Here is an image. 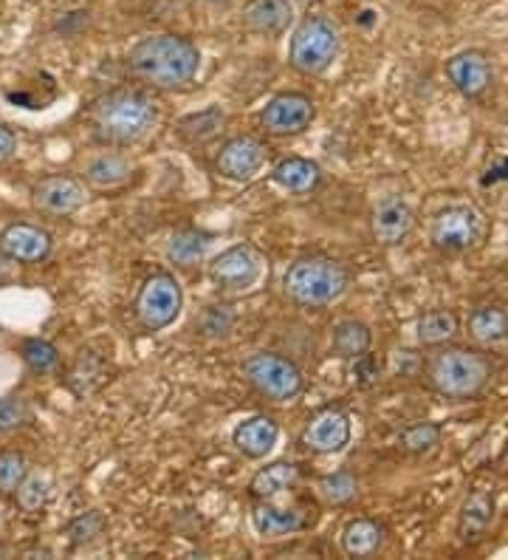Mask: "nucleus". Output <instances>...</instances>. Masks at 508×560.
I'll return each mask as SVG.
<instances>
[{
    "label": "nucleus",
    "instance_id": "obj_42",
    "mask_svg": "<svg viewBox=\"0 0 508 560\" xmlns=\"http://www.w3.org/2000/svg\"><path fill=\"white\" fill-rule=\"evenodd\" d=\"M12 258H7V255H3V252H0V281H7V277L9 275H12V272H9V270H12Z\"/></svg>",
    "mask_w": 508,
    "mask_h": 560
},
{
    "label": "nucleus",
    "instance_id": "obj_5",
    "mask_svg": "<svg viewBox=\"0 0 508 560\" xmlns=\"http://www.w3.org/2000/svg\"><path fill=\"white\" fill-rule=\"evenodd\" d=\"M339 55V28L325 14H309L297 23L289 43V65L303 76H319Z\"/></svg>",
    "mask_w": 508,
    "mask_h": 560
},
{
    "label": "nucleus",
    "instance_id": "obj_23",
    "mask_svg": "<svg viewBox=\"0 0 508 560\" xmlns=\"http://www.w3.org/2000/svg\"><path fill=\"white\" fill-rule=\"evenodd\" d=\"M271 181H275L280 190H286V193L303 195L319 187V181H323V170H319L316 162L303 159V156H289V159H282L280 165H275V170H271Z\"/></svg>",
    "mask_w": 508,
    "mask_h": 560
},
{
    "label": "nucleus",
    "instance_id": "obj_41",
    "mask_svg": "<svg viewBox=\"0 0 508 560\" xmlns=\"http://www.w3.org/2000/svg\"><path fill=\"white\" fill-rule=\"evenodd\" d=\"M483 187L488 184H500V181H508V156H503V159H497L495 165L488 167L486 176H483Z\"/></svg>",
    "mask_w": 508,
    "mask_h": 560
},
{
    "label": "nucleus",
    "instance_id": "obj_7",
    "mask_svg": "<svg viewBox=\"0 0 508 560\" xmlns=\"http://www.w3.org/2000/svg\"><path fill=\"white\" fill-rule=\"evenodd\" d=\"M184 309V291H181L179 277L172 272H153L138 286V295L133 300V314L136 323L145 332H165L167 325L179 320Z\"/></svg>",
    "mask_w": 508,
    "mask_h": 560
},
{
    "label": "nucleus",
    "instance_id": "obj_25",
    "mask_svg": "<svg viewBox=\"0 0 508 560\" xmlns=\"http://www.w3.org/2000/svg\"><path fill=\"white\" fill-rule=\"evenodd\" d=\"M385 547V526L371 519H353L342 529V549L351 558H371Z\"/></svg>",
    "mask_w": 508,
    "mask_h": 560
},
{
    "label": "nucleus",
    "instance_id": "obj_1",
    "mask_svg": "<svg viewBox=\"0 0 508 560\" xmlns=\"http://www.w3.org/2000/svg\"><path fill=\"white\" fill-rule=\"evenodd\" d=\"M158 122V103L145 85H119L99 94L88 108L90 136L105 147L145 142Z\"/></svg>",
    "mask_w": 508,
    "mask_h": 560
},
{
    "label": "nucleus",
    "instance_id": "obj_43",
    "mask_svg": "<svg viewBox=\"0 0 508 560\" xmlns=\"http://www.w3.org/2000/svg\"><path fill=\"white\" fill-rule=\"evenodd\" d=\"M204 3H229V0H204Z\"/></svg>",
    "mask_w": 508,
    "mask_h": 560
},
{
    "label": "nucleus",
    "instance_id": "obj_2",
    "mask_svg": "<svg viewBox=\"0 0 508 560\" xmlns=\"http://www.w3.org/2000/svg\"><path fill=\"white\" fill-rule=\"evenodd\" d=\"M201 69V51L190 37L161 32L138 40L128 55V71L150 91H181Z\"/></svg>",
    "mask_w": 508,
    "mask_h": 560
},
{
    "label": "nucleus",
    "instance_id": "obj_33",
    "mask_svg": "<svg viewBox=\"0 0 508 560\" xmlns=\"http://www.w3.org/2000/svg\"><path fill=\"white\" fill-rule=\"evenodd\" d=\"M21 357L26 362V368L37 377H46V373L57 371L60 368V352H57L55 343L43 337H28L21 343Z\"/></svg>",
    "mask_w": 508,
    "mask_h": 560
},
{
    "label": "nucleus",
    "instance_id": "obj_37",
    "mask_svg": "<svg viewBox=\"0 0 508 560\" xmlns=\"http://www.w3.org/2000/svg\"><path fill=\"white\" fill-rule=\"evenodd\" d=\"M234 325V309L227 303L220 306H206L204 311L195 320V329H198L201 337H223V334L232 332Z\"/></svg>",
    "mask_w": 508,
    "mask_h": 560
},
{
    "label": "nucleus",
    "instance_id": "obj_20",
    "mask_svg": "<svg viewBox=\"0 0 508 560\" xmlns=\"http://www.w3.org/2000/svg\"><path fill=\"white\" fill-rule=\"evenodd\" d=\"M108 380V362L94 348H80L76 357L71 360L69 371H65V385L76 400H85L97 391L102 382Z\"/></svg>",
    "mask_w": 508,
    "mask_h": 560
},
{
    "label": "nucleus",
    "instance_id": "obj_10",
    "mask_svg": "<svg viewBox=\"0 0 508 560\" xmlns=\"http://www.w3.org/2000/svg\"><path fill=\"white\" fill-rule=\"evenodd\" d=\"M316 117V105L303 91H282L268 99L261 111V128L268 136H297L309 131Z\"/></svg>",
    "mask_w": 508,
    "mask_h": 560
},
{
    "label": "nucleus",
    "instance_id": "obj_6",
    "mask_svg": "<svg viewBox=\"0 0 508 560\" xmlns=\"http://www.w3.org/2000/svg\"><path fill=\"white\" fill-rule=\"evenodd\" d=\"M486 229V215L481 210L469 201H452L433 215L430 243L438 249L440 255H463V252L481 247Z\"/></svg>",
    "mask_w": 508,
    "mask_h": 560
},
{
    "label": "nucleus",
    "instance_id": "obj_40",
    "mask_svg": "<svg viewBox=\"0 0 508 560\" xmlns=\"http://www.w3.org/2000/svg\"><path fill=\"white\" fill-rule=\"evenodd\" d=\"M14 151H17V136L9 131L7 124H0V165L12 159Z\"/></svg>",
    "mask_w": 508,
    "mask_h": 560
},
{
    "label": "nucleus",
    "instance_id": "obj_16",
    "mask_svg": "<svg viewBox=\"0 0 508 560\" xmlns=\"http://www.w3.org/2000/svg\"><path fill=\"white\" fill-rule=\"evenodd\" d=\"M415 229V213L407 201L387 199L376 207L371 218V233L382 247H399Z\"/></svg>",
    "mask_w": 508,
    "mask_h": 560
},
{
    "label": "nucleus",
    "instance_id": "obj_29",
    "mask_svg": "<svg viewBox=\"0 0 508 560\" xmlns=\"http://www.w3.org/2000/svg\"><path fill=\"white\" fill-rule=\"evenodd\" d=\"M371 346L373 332L371 325H364L362 320H342L334 329V337H330V352L342 357V360H356V357L371 352Z\"/></svg>",
    "mask_w": 508,
    "mask_h": 560
},
{
    "label": "nucleus",
    "instance_id": "obj_36",
    "mask_svg": "<svg viewBox=\"0 0 508 560\" xmlns=\"http://www.w3.org/2000/svg\"><path fill=\"white\" fill-rule=\"evenodd\" d=\"M28 473V462L17 450H0V496L12 498Z\"/></svg>",
    "mask_w": 508,
    "mask_h": 560
},
{
    "label": "nucleus",
    "instance_id": "obj_31",
    "mask_svg": "<svg viewBox=\"0 0 508 560\" xmlns=\"http://www.w3.org/2000/svg\"><path fill=\"white\" fill-rule=\"evenodd\" d=\"M316 492L323 498L325 504L330 507H344L351 504L353 498L359 496V478L351 470H337L328 473L316 481Z\"/></svg>",
    "mask_w": 508,
    "mask_h": 560
},
{
    "label": "nucleus",
    "instance_id": "obj_38",
    "mask_svg": "<svg viewBox=\"0 0 508 560\" xmlns=\"http://www.w3.org/2000/svg\"><path fill=\"white\" fill-rule=\"evenodd\" d=\"M32 419V408L23 396H0V436L26 428Z\"/></svg>",
    "mask_w": 508,
    "mask_h": 560
},
{
    "label": "nucleus",
    "instance_id": "obj_26",
    "mask_svg": "<svg viewBox=\"0 0 508 560\" xmlns=\"http://www.w3.org/2000/svg\"><path fill=\"white\" fill-rule=\"evenodd\" d=\"M209 247H213V236L204 229H176L167 241V261L176 263V266H195V263L204 261Z\"/></svg>",
    "mask_w": 508,
    "mask_h": 560
},
{
    "label": "nucleus",
    "instance_id": "obj_27",
    "mask_svg": "<svg viewBox=\"0 0 508 560\" xmlns=\"http://www.w3.org/2000/svg\"><path fill=\"white\" fill-rule=\"evenodd\" d=\"M297 478H300V467L294 462L266 464L249 481V496L257 498V501H268V498L280 496L282 490L294 487Z\"/></svg>",
    "mask_w": 508,
    "mask_h": 560
},
{
    "label": "nucleus",
    "instance_id": "obj_30",
    "mask_svg": "<svg viewBox=\"0 0 508 560\" xmlns=\"http://www.w3.org/2000/svg\"><path fill=\"white\" fill-rule=\"evenodd\" d=\"M223 122H227V114L220 111V108H206V111L179 119L176 133L186 145H204V142H209V139H215L223 131Z\"/></svg>",
    "mask_w": 508,
    "mask_h": 560
},
{
    "label": "nucleus",
    "instance_id": "obj_28",
    "mask_svg": "<svg viewBox=\"0 0 508 560\" xmlns=\"http://www.w3.org/2000/svg\"><path fill=\"white\" fill-rule=\"evenodd\" d=\"M460 334V320L452 309H433L424 311L415 323V337H419L421 346L438 348L452 343Z\"/></svg>",
    "mask_w": 508,
    "mask_h": 560
},
{
    "label": "nucleus",
    "instance_id": "obj_18",
    "mask_svg": "<svg viewBox=\"0 0 508 560\" xmlns=\"http://www.w3.org/2000/svg\"><path fill=\"white\" fill-rule=\"evenodd\" d=\"M497 498L495 492L474 487L467 496L463 507L458 512V538L460 544H477L488 533V526L495 521Z\"/></svg>",
    "mask_w": 508,
    "mask_h": 560
},
{
    "label": "nucleus",
    "instance_id": "obj_34",
    "mask_svg": "<svg viewBox=\"0 0 508 560\" xmlns=\"http://www.w3.org/2000/svg\"><path fill=\"white\" fill-rule=\"evenodd\" d=\"M51 498V481L40 473H26L21 487L14 490V501L26 515H40Z\"/></svg>",
    "mask_w": 508,
    "mask_h": 560
},
{
    "label": "nucleus",
    "instance_id": "obj_32",
    "mask_svg": "<svg viewBox=\"0 0 508 560\" xmlns=\"http://www.w3.org/2000/svg\"><path fill=\"white\" fill-rule=\"evenodd\" d=\"M440 439H444V428L438 422H415L401 430L399 448L407 456H426L438 448Z\"/></svg>",
    "mask_w": 508,
    "mask_h": 560
},
{
    "label": "nucleus",
    "instance_id": "obj_11",
    "mask_svg": "<svg viewBox=\"0 0 508 560\" xmlns=\"http://www.w3.org/2000/svg\"><path fill=\"white\" fill-rule=\"evenodd\" d=\"M444 74L463 99H483L495 85V62L486 51L463 49L449 57Z\"/></svg>",
    "mask_w": 508,
    "mask_h": 560
},
{
    "label": "nucleus",
    "instance_id": "obj_8",
    "mask_svg": "<svg viewBox=\"0 0 508 560\" xmlns=\"http://www.w3.org/2000/svg\"><path fill=\"white\" fill-rule=\"evenodd\" d=\"M243 377L261 396L271 402H291L303 394L305 377L294 360L277 352H257L243 360Z\"/></svg>",
    "mask_w": 508,
    "mask_h": 560
},
{
    "label": "nucleus",
    "instance_id": "obj_17",
    "mask_svg": "<svg viewBox=\"0 0 508 560\" xmlns=\"http://www.w3.org/2000/svg\"><path fill=\"white\" fill-rule=\"evenodd\" d=\"M294 21V0H249L241 23L246 32L261 37H280Z\"/></svg>",
    "mask_w": 508,
    "mask_h": 560
},
{
    "label": "nucleus",
    "instance_id": "obj_21",
    "mask_svg": "<svg viewBox=\"0 0 508 560\" xmlns=\"http://www.w3.org/2000/svg\"><path fill=\"white\" fill-rule=\"evenodd\" d=\"M133 176V162L117 151H105L90 156L83 165L85 184L97 187V190H117L128 184Z\"/></svg>",
    "mask_w": 508,
    "mask_h": 560
},
{
    "label": "nucleus",
    "instance_id": "obj_19",
    "mask_svg": "<svg viewBox=\"0 0 508 560\" xmlns=\"http://www.w3.org/2000/svg\"><path fill=\"white\" fill-rule=\"evenodd\" d=\"M277 439H280V425L271 419V416H249L243 419L238 428L232 430V444L241 450L243 456L257 462V458H266L271 450H275Z\"/></svg>",
    "mask_w": 508,
    "mask_h": 560
},
{
    "label": "nucleus",
    "instance_id": "obj_35",
    "mask_svg": "<svg viewBox=\"0 0 508 560\" xmlns=\"http://www.w3.org/2000/svg\"><path fill=\"white\" fill-rule=\"evenodd\" d=\"M105 526H108V521H105L102 512L90 510L83 512V515H76V519L65 526V535H69L71 547H88V544H94V540L105 533Z\"/></svg>",
    "mask_w": 508,
    "mask_h": 560
},
{
    "label": "nucleus",
    "instance_id": "obj_9",
    "mask_svg": "<svg viewBox=\"0 0 508 560\" xmlns=\"http://www.w3.org/2000/svg\"><path fill=\"white\" fill-rule=\"evenodd\" d=\"M206 275L220 291H246L261 281L263 255L252 243H234L213 258Z\"/></svg>",
    "mask_w": 508,
    "mask_h": 560
},
{
    "label": "nucleus",
    "instance_id": "obj_39",
    "mask_svg": "<svg viewBox=\"0 0 508 560\" xmlns=\"http://www.w3.org/2000/svg\"><path fill=\"white\" fill-rule=\"evenodd\" d=\"M353 373H356V385L359 388H371L373 382H378V377H382V362L373 357L371 352L362 354V357H356L353 360Z\"/></svg>",
    "mask_w": 508,
    "mask_h": 560
},
{
    "label": "nucleus",
    "instance_id": "obj_15",
    "mask_svg": "<svg viewBox=\"0 0 508 560\" xmlns=\"http://www.w3.org/2000/svg\"><path fill=\"white\" fill-rule=\"evenodd\" d=\"M348 442H351V416L339 408L319 410L303 430V444L319 456L339 453Z\"/></svg>",
    "mask_w": 508,
    "mask_h": 560
},
{
    "label": "nucleus",
    "instance_id": "obj_24",
    "mask_svg": "<svg viewBox=\"0 0 508 560\" xmlns=\"http://www.w3.org/2000/svg\"><path fill=\"white\" fill-rule=\"evenodd\" d=\"M252 526L261 538H282V535L300 533L305 526V519L303 512L286 510V507H275L268 504V501H261L252 512Z\"/></svg>",
    "mask_w": 508,
    "mask_h": 560
},
{
    "label": "nucleus",
    "instance_id": "obj_14",
    "mask_svg": "<svg viewBox=\"0 0 508 560\" xmlns=\"http://www.w3.org/2000/svg\"><path fill=\"white\" fill-rule=\"evenodd\" d=\"M51 236L37 224L28 222H12L0 229V252L7 258H12L14 263H23V266H35L43 263L51 255Z\"/></svg>",
    "mask_w": 508,
    "mask_h": 560
},
{
    "label": "nucleus",
    "instance_id": "obj_12",
    "mask_svg": "<svg viewBox=\"0 0 508 560\" xmlns=\"http://www.w3.org/2000/svg\"><path fill=\"white\" fill-rule=\"evenodd\" d=\"M85 184L74 176H46L32 187V204L49 218H69L85 207Z\"/></svg>",
    "mask_w": 508,
    "mask_h": 560
},
{
    "label": "nucleus",
    "instance_id": "obj_3",
    "mask_svg": "<svg viewBox=\"0 0 508 560\" xmlns=\"http://www.w3.org/2000/svg\"><path fill=\"white\" fill-rule=\"evenodd\" d=\"M492 373L495 368L486 354L469 346H438L424 362L430 391L449 402H472L483 396Z\"/></svg>",
    "mask_w": 508,
    "mask_h": 560
},
{
    "label": "nucleus",
    "instance_id": "obj_13",
    "mask_svg": "<svg viewBox=\"0 0 508 560\" xmlns=\"http://www.w3.org/2000/svg\"><path fill=\"white\" fill-rule=\"evenodd\" d=\"M266 162V145L254 136H232L220 145L215 170L229 181H249L261 174Z\"/></svg>",
    "mask_w": 508,
    "mask_h": 560
},
{
    "label": "nucleus",
    "instance_id": "obj_22",
    "mask_svg": "<svg viewBox=\"0 0 508 560\" xmlns=\"http://www.w3.org/2000/svg\"><path fill=\"white\" fill-rule=\"evenodd\" d=\"M467 332L477 346H500L508 339V311L500 303L474 306L467 320Z\"/></svg>",
    "mask_w": 508,
    "mask_h": 560
},
{
    "label": "nucleus",
    "instance_id": "obj_4",
    "mask_svg": "<svg viewBox=\"0 0 508 560\" xmlns=\"http://www.w3.org/2000/svg\"><path fill=\"white\" fill-rule=\"evenodd\" d=\"M348 286H351V272L344 270V263L325 255L297 258L282 275V295L303 309L337 303Z\"/></svg>",
    "mask_w": 508,
    "mask_h": 560
}]
</instances>
